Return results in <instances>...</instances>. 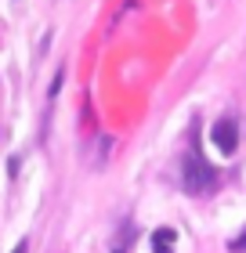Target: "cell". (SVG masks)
Masks as SVG:
<instances>
[{
    "label": "cell",
    "instance_id": "obj_1",
    "mask_svg": "<svg viewBox=\"0 0 246 253\" xmlns=\"http://www.w3.org/2000/svg\"><path fill=\"white\" fill-rule=\"evenodd\" d=\"M217 181V170L214 167H206V159L199 156V145L192 141V148L181 156V185L189 195H199L206 185H214Z\"/></svg>",
    "mask_w": 246,
    "mask_h": 253
},
{
    "label": "cell",
    "instance_id": "obj_2",
    "mask_svg": "<svg viewBox=\"0 0 246 253\" xmlns=\"http://www.w3.org/2000/svg\"><path fill=\"white\" fill-rule=\"evenodd\" d=\"M210 134H214V145H217L221 156H236V148H239V126H236L232 116H221Z\"/></svg>",
    "mask_w": 246,
    "mask_h": 253
},
{
    "label": "cell",
    "instance_id": "obj_3",
    "mask_svg": "<svg viewBox=\"0 0 246 253\" xmlns=\"http://www.w3.org/2000/svg\"><path fill=\"white\" fill-rule=\"evenodd\" d=\"M174 246H178V232L174 228H156L152 232V250L156 253H174Z\"/></svg>",
    "mask_w": 246,
    "mask_h": 253
},
{
    "label": "cell",
    "instance_id": "obj_4",
    "mask_svg": "<svg viewBox=\"0 0 246 253\" xmlns=\"http://www.w3.org/2000/svg\"><path fill=\"white\" fill-rule=\"evenodd\" d=\"M228 250H232V253H246V232H243L239 239H232V243H228Z\"/></svg>",
    "mask_w": 246,
    "mask_h": 253
},
{
    "label": "cell",
    "instance_id": "obj_5",
    "mask_svg": "<svg viewBox=\"0 0 246 253\" xmlns=\"http://www.w3.org/2000/svg\"><path fill=\"white\" fill-rule=\"evenodd\" d=\"M62 80H65V76H62V73H58V76H54V84H51V98H54V94H58V90H62Z\"/></svg>",
    "mask_w": 246,
    "mask_h": 253
},
{
    "label": "cell",
    "instance_id": "obj_6",
    "mask_svg": "<svg viewBox=\"0 0 246 253\" xmlns=\"http://www.w3.org/2000/svg\"><path fill=\"white\" fill-rule=\"evenodd\" d=\"M15 253H29V243H26V239H22V243L15 246Z\"/></svg>",
    "mask_w": 246,
    "mask_h": 253
}]
</instances>
